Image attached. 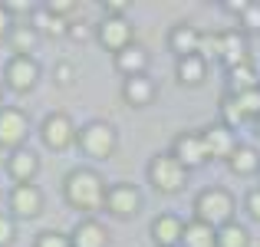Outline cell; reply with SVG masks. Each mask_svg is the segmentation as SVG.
<instances>
[{
    "mask_svg": "<svg viewBox=\"0 0 260 247\" xmlns=\"http://www.w3.org/2000/svg\"><path fill=\"white\" fill-rule=\"evenodd\" d=\"M257 135H260V119H257Z\"/></svg>",
    "mask_w": 260,
    "mask_h": 247,
    "instance_id": "cell-39",
    "label": "cell"
},
{
    "mask_svg": "<svg viewBox=\"0 0 260 247\" xmlns=\"http://www.w3.org/2000/svg\"><path fill=\"white\" fill-rule=\"evenodd\" d=\"M50 79L56 89H70L73 82H76V63H70V59H56L50 70Z\"/></svg>",
    "mask_w": 260,
    "mask_h": 247,
    "instance_id": "cell-28",
    "label": "cell"
},
{
    "mask_svg": "<svg viewBox=\"0 0 260 247\" xmlns=\"http://www.w3.org/2000/svg\"><path fill=\"white\" fill-rule=\"evenodd\" d=\"M17 234H20V221L10 211H0V247H13Z\"/></svg>",
    "mask_w": 260,
    "mask_h": 247,
    "instance_id": "cell-29",
    "label": "cell"
},
{
    "mask_svg": "<svg viewBox=\"0 0 260 247\" xmlns=\"http://www.w3.org/2000/svg\"><path fill=\"white\" fill-rule=\"evenodd\" d=\"M0 198H4V191H0Z\"/></svg>",
    "mask_w": 260,
    "mask_h": 247,
    "instance_id": "cell-40",
    "label": "cell"
},
{
    "mask_svg": "<svg viewBox=\"0 0 260 247\" xmlns=\"http://www.w3.org/2000/svg\"><path fill=\"white\" fill-rule=\"evenodd\" d=\"M145 178L158 195H178V191H184V184H188V168H184L172 152H158V155L148 159Z\"/></svg>",
    "mask_w": 260,
    "mask_h": 247,
    "instance_id": "cell-4",
    "label": "cell"
},
{
    "mask_svg": "<svg viewBox=\"0 0 260 247\" xmlns=\"http://www.w3.org/2000/svg\"><path fill=\"white\" fill-rule=\"evenodd\" d=\"M172 155H175V159L181 162L188 171H194V168H201L204 162H211L208 152H204L201 132H178L175 142H172Z\"/></svg>",
    "mask_w": 260,
    "mask_h": 247,
    "instance_id": "cell-12",
    "label": "cell"
},
{
    "mask_svg": "<svg viewBox=\"0 0 260 247\" xmlns=\"http://www.w3.org/2000/svg\"><path fill=\"white\" fill-rule=\"evenodd\" d=\"M13 26H17V20H13V17H10V10L0 4V43H7V37H10Z\"/></svg>",
    "mask_w": 260,
    "mask_h": 247,
    "instance_id": "cell-36",
    "label": "cell"
},
{
    "mask_svg": "<svg viewBox=\"0 0 260 247\" xmlns=\"http://www.w3.org/2000/svg\"><path fill=\"white\" fill-rule=\"evenodd\" d=\"M217 63H224L228 70H234V66H241V63H250L247 33H241V30H224L221 33V59H217Z\"/></svg>",
    "mask_w": 260,
    "mask_h": 247,
    "instance_id": "cell-20",
    "label": "cell"
},
{
    "mask_svg": "<svg viewBox=\"0 0 260 247\" xmlns=\"http://www.w3.org/2000/svg\"><path fill=\"white\" fill-rule=\"evenodd\" d=\"M168 50L175 53V59H181V56H191V53H198L201 50V30H198L194 23H175L172 30H168Z\"/></svg>",
    "mask_w": 260,
    "mask_h": 247,
    "instance_id": "cell-18",
    "label": "cell"
},
{
    "mask_svg": "<svg viewBox=\"0 0 260 247\" xmlns=\"http://www.w3.org/2000/svg\"><path fill=\"white\" fill-rule=\"evenodd\" d=\"M250 89H260V76H257L254 63H241L234 70H228V92L231 96L250 92Z\"/></svg>",
    "mask_w": 260,
    "mask_h": 247,
    "instance_id": "cell-25",
    "label": "cell"
},
{
    "mask_svg": "<svg viewBox=\"0 0 260 247\" xmlns=\"http://www.w3.org/2000/svg\"><path fill=\"white\" fill-rule=\"evenodd\" d=\"M208 66L211 63L201 56V53H191V56L175 59V79H178V86H184V89L204 86V79H208Z\"/></svg>",
    "mask_w": 260,
    "mask_h": 247,
    "instance_id": "cell-19",
    "label": "cell"
},
{
    "mask_svg": "<svg viewBox=\"0 0 260 247\" xmlns=\"http://www.w3.org/2000/svg\"><path fill=\"white\" fill-rule=\"evenodd\" d=\"M148 63H152V59H148V50L142 43H132L128 50H122V53H115V56H112V66L125 79L128 76H145V73H148Z\"/></svg>",
    "mask_w": 260,
    "mask_h": 247,
    "instance_id": "cell-21",
    "label": "cell"
},
{
    "mask_svg": "<svg viewBox=\"0 0 260 247\" xmlns=\"http://www.w3.org/2000/svg\"><path fill=\"white\" fill-rule=\"evenodd\" d=\"M247 4H250V0H228V4H224V10L234 13V17H241V13L247 10Z\"/></svg>",
    "mask_w": 260,
    "mask_h": 247,
    "instance_id": "cell-37",
    "label": "cell"
},
{
    "mask_svg": "<svg viewBox=\"0 0 260 247\" xmlns=\"http://www.w3.org/2000/svg\"><path fill=\"white\" fill-rule=\"evenodd\" d=\"M40 40H43V37H40L26 20H17V26H13L10 37H7V46H10L13 56H33L37 46H40Z\"/></svg>",
    "mask_w": 260,
    "mask_h": 247,
    "instance_id": "cell-22",
    "label": "cell"
},
{
    "mask_svg": "<svg viewBox=\"0 0 260 247\" xmlns=\"http://www.w3.org/2000/svg\"><path fill=\"white\" fill-rule=\"evenodd\" d=\"M73 247H109V228L99 218H79L70 231Z\"/></svg>",
    "mask_w": 260,
    "mask_h": 247,
    "instance_id": "cell-17",
    "label": "cell"
},
{
    "mask_svg": "<svg viewBox=\"0 0 260 247\" xmlns=\"http://www.w3.org/2000/svg\"><path fill=\"white\" fill-rule=\"evenodd\" d=\"M46 208V195L40 184H13L7 195V211L17 221H37Z\"/></svg>",
    "mask_w": 260,
    "mask_h": 247,
    "instance_id": "cell-9",
    "label": "cell"
},
{
    "mask_svg": "<svg viewBox=\"0 0 260 247\" xmlns=\"http://www.w3.org/2000/svg\"><path fill=\"white\" fill-rule=\"evenodd\" d=\"M181 247H217V228H211V224L191 218V221L184 224Z\"/></svg>",
    "mask_w": 260,
    "mask_h": 247,
    "instance_id": "cell-24",
    "label": "cell"
},
{
    "mask_svg": "<svg viewBox=\"0 0 260 247\" xmlns=\"http://www.w3.org/2000/svg\"><path fill=\"white\" fill-rule=\"evenodd\" d=\"M217 247H250V231L237 221L224 224L217 228Z\"/></svg>",
    "mask_w": 260,
    "mask_h": 247,
    "instance_id": "cell-26",
    "label": "cell"
},
{
    "mask_svg": "<svg viewBox=\"0 0 260 247\" xmlns=\"http://www.w3.org/2000/svg\"><path fill=\"white\" fill-rule=\"evenodd\" d=\"M46 10L63 17V20H70V17L79 13V0H46Z\"/></svg>",
    "mask_w": 260,
    "mask_h": 247,
    "instance_id": "cell-32",
    "label": "cell"
},
{
    "mask_svg": "<svg viewBox=\"0 0 260 247\" xmlns=\"http://www.w3.org/2000/svg\"><path fill=\"white\" fill-rule=\"evenodd\" d=\"M0 79H4V86L10 89V92L26 96V92H33V89L40 86V79H43V66H40L37 56H10L4 63Z\"/></svg>",
    "mask_w": 260,
    "mask_h": 247,
    "instance_id": "cell-5",
    "label": "cell"
},
{
    "mask_svg": "<svg viewBox=\"0 0 260 247\" xmlns=\"http://www.w3.org/2000/svg\"><path fill=\"white\" fill-rule=\"evenodd\" d=\"M244 208H247V214L254 218V221H260V188H250L247 198H244Z\"/></svg>",
    "mask_w": 260,
    "mask_h": 247,
    "instance_id": "cell-35",
    "label": "cell"
},
{
    "mask_svg": "<svg viewBox=\"0 0 260 247\" xmlns=\"http://www.w3.org/2000/svg\"><path fill=\"white\" fill-rule=\"evenodd\" d=\"M76 145L86 159H112L115 148H119V129L106 119H89L79 126V135H76Z\"/></svg>",
    "mask_w": 260,
    "mask_h": 247,
    "instance_id": "cell-3",
    "label": "cell"
},
{
    "mask_svg": "<svg viewBox=\"0 0 260 247\" xmlns=\"http://www.w3.org/2000/svg\"><path fill=\"white\" fill-rule=\"evenodd\" d=\"M201 139H204V152H208V159H231V152H234L241 142L234 139V132H231L228 126H221V122H214V126L201 129Z\"/></svg>",
    "mask_w": 260,
    "mask_h": 247,
    "instance_id": "cell-16",
    "label": "cell"
},
{
    "mask_svg": "<svg viewBox=\"0 0 260 247\" xmlns=\"http://www.w3.org/2000/svg\"><path fill=\"white\" fill-rule=\"evenodd\" d=\"M228 168H231V175H237V178L260 175V152L254 145H237L228 159Z\"/></svg>",
    "mask_w": 260,
    "mask_h": 247,
    "instance_id": "cell-23",
    "label": "cell"
},
{
    "mask_svg": "<svg viewBox=\"0 0 260 247\" xmlns=\"http://www.w3.org/2000/svg\"><path fill=\"white\" fill-rule=\"evenodd\" d=\"M237 23H241V33H260V4L250 0L247 10L237 17Z\"/></svg>",
    "mask_w": 260,
    "mask_h": 247,
    "instance_id": "cell-30",
    "label": "cell"
},
{
    "mask_svg": "<svg viewBox=\"0 0 260 247\" xmlns=\"http://www.w3.org/2000/svg\"><path fill=\"white\" fill-rule=\"evenodd\" d=\"M76 122L70 119V112H46L43 119H40V142H43V148H50V152H66V148L76 145Z\"/></svg>",
    "mask_w": 260,
    "mask_h": 247,
    "instance_id": "cell-6",
    "label": "cell"
},
{
    "mask_svg": "<svg viewBox=\"0 0 260 247\" xmlns=\"http://www.w3.org/2000/svg\"><path fill=\"white\" fill-rule=\"evenodd\" d=\"M26 23H30L43 40H63V37H70V23L73 20H63V17H56V13H50L46 4H33Z\"/></svg>",
    "mask_w": 260,
    "mask_h": 247,
    "instance_id": "cell-14",
    "label": "cell"
},
{
    "mask_svg": "<svg viewBox=\"0 0 260 247\" xmlns=\"http://www.w3.org/2000/svg\"><path fill=\"white\" fill-rule=\"evenodd\" d=\"M244 112H241V106H237V99L231 92H224L221 96V126H228L231 132H234V129H241L244 126Z\"/></svg>",
    "mask_w": 260,
    "mask_h": 247,
    "instance_id": "cell-27",
    "label": "cell"
},
{
    "mask_svg": "<svg viewBox=\"0 0 260 247\" xmlns=\"http://www.w3.org/2000/svg\"><path fill=\"white\" fill-rule=\"evenodd\" d=\"M142 204H145V198H142L139 184L112 181L109 191H106V208H102V211H109L115 221H132V218L142 214Z\"/></svg>",
    "mask_w": 260,
    "mask_h": 247,
    "instance_id": "cell-7",
    "label": "cell"
},
{
    "mask_svg": "<svg viewBox=\"0 0 260 247\" xmlns=\"http://www.w3.org/2000/svg\"><path fill=\"white\" fill-rule=\"evenodd\" d=\"M26 139H30V115L20 106H0V148L10 155L17 148H26Z\"/></svg>",
    "mask_w": 260,
    "mask_h": 247,
    "instance_id": "cell-8",
    "label": "cell"
},
{
    "mask_svg": "<svg viewBox=\"0 0 260 247\" xmlns=\"http://www.w3.org/2000/svg\"><path fill=\"white\" fill-rule=\"evenodd\" d=\"M106 178L92 165H76L63 175V201L73 211H83V218H95V211L106 208Z\"/></svg>",
    "mask_w": 260,
    "mask_h": 247,
    "instance_id": "cell-1",
    "label": "cell"
},
{
    "mask_svg": "<svg viewBox=\"0 0 260 247\" xmlns=\"http://www.w3.org/2000/svg\"><path fill=\"white\" fill-rule=\"evenodd\" d=\"M198 221L211 224V228H224V224L234 221V211H237V201L228 188L221 184H211V188H201L194 195V204H191Z\"/></svg>",
    "mask_w": 260,
    "mask_h": 247,
    "instance_id": "cell-2",
    "label": "cell"
},
{
    "mask_svg": "<svg viewBox=\"0 0 260 247\" xmlns=\"http://www.w3.org/2000/svg\"><path fill=\"white\" fill-rule=\"evenodd\" d=\"M4 96H7V86H4V79H0V106H4Z\"/></svg>",
    "mask_w": 260,
    "mask_h": 247,
    "instance_id": "cell-38",
    "label": "cell"
},
{
    "mask_svg": "<svg viewBox=\"0 0 260 247\" xmlns=\"http://www.w3.org/2000/svg\"><path fill=\"white\" fill-rule=\"evenodd\" d=\"M70 40H76V43L95 40V26H89L86 20H73V23H70Z\"/></svg>",
    "mask_w": 260,
    "mask_h": 247,
    "instance_id": "cell-33",
    "label": "cell"
},
{
    "mask_svg": "<svg viewBox=\"0 0 260 247\" xmlns=\"http://www.w3.org/2000/svg\"><path fill=\"white\" fill-rule=\"evenodd\" d=\"M155 96H158V82H155L152 76H128L122 79V99H125V106L132 109H145L155 102Z\"/></svg>",
    "mask_w": 260,
    "mask_h": 247,
    "instance_id": "cell-15",
    "label": "cell"
},
{
    "mask_svg": "<svg viewBox=\"0 0 260 247\" xmlns=\"http://www.w3.org/2000/svg\"><path fill=\"white\" fill-rule=\"evenodd\" d=\"M184 224H188V221H181V218L172 214V211H161V214H155L152 224H148L152 244H155V247H181Z\"/></svg>",
    "mask_w": 260,
    "mask_h": 247,
    "instance_id": "cell-13",
    "label": "cell"
},
{
    "mask_svg": "<svg viewBox=\"0 0 260 247\" xmlns=\"http://www.w3.org/2000/svg\"><path fill=\"white\" fill-rule=\"evenodd\" d=\"M128 0H106V4H102V17H125L128 13Z\"/></svg>",
    "mask_w": 260,
    "mask_h": 247,
    "instance_id": "cell-34",
    "label": "cell"
},
{
    "mask_svg": "<svg viewBox=\"0 0 260 247\" xmlns=\"http://www.w3.org/2000/svg\"><path fill=\"white\" fill-rule=\"evenodd\" d=\"M40 168H43V162H40V155L33 148H17V152H10L4 159V171L13 184H33Z\"/></svg>",
    "mask_w": 260,
    "mask_h": 247,
    "instance_id": "cell-11",
    "label": "cell"
},
{
    "mask_svg": "<svg viewBox=\"0 0 260 247\" xmlns=\"http://www.w3.org/2000/svg\"><path fill=\"white\" fill-rule=\"evenodd\" d=\"M33 247H73V244H70V234H63V231H40L33 237Z\"/></svg>",
    "mask_w": 260,
    "mask_h": 247,
    "instance_id": "cell-31",
    "label": "cell"
},
{
    "mask_svg": "<svg viewBox=\"0 0 260 247\" xmlns=\"http://www.w3.org/2000/svg\"><path fill=\"white\" fill-rule=\"evenodd\" d=\"M95 43L106 46L109 53H122L135 43V26L128 23V17H102L95 23Z\"/></svg>",
    "mask_w": 260,
    "mask_h": 247,
    "instance_id": "cell-10",
    "label": "cell"
}]
</instances>
